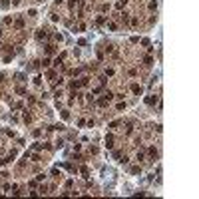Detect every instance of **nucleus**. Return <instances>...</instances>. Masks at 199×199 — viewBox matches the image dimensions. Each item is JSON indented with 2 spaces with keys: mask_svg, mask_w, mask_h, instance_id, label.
Masks as SVG:
<instances>
[{
  "mask_svg": "<svg viewBox=\"0 0 199 199\" xmlns=\"http://www.w3.org/2000/svg\"><path fill=\"white\" fill-rule=\"evenodd\" d=\"M106 147H107V149L114 147V135H106Z\"/></svg>",
  "mask_w": 199,
  "mask_h": 199,
  "instance_id": "f03ea898",
  "label": "nucleus"
},
{
  "mask_svg": "<svg viewBox=\"0 0 199 199\" xmlns=\"http://www.w3.org/2000/svg\"><path fill=\"white\" fill-rule=\"evenodd\" d=\"M48 38V32L46 30H38V34H36V40H46Z\"/></svg>",
  "mask_w": 199,
  "mask_h": 199,
  "instance_id": "7ed1b4c3",
  "label": "nucleus"
},
{
  "mask_svg": "<svg viewBox=\"0 0 199 199\" xmlns=\"http://www.w3.org/2000/svg\"><path fill=\"white\" fill-rule=\"evenodd\" d=\"M147 153H149V157H151V159H155V157H157V149H155V147H149V149H147Z\"/></svg>",
  "mask_w": 199,
  "mask_h": 199,
  "instance_id": "39448f33",
  "label": "nucleus"
},
{
  "mask_svg": "<svg viewBox=\"0 0 199 199\" xmlns=\"http://www.w3.org/2000/svg\"><path fill=\"white\" fill-rule=\"evenodd\" d=\"M106 76H114V68H107L106 70Z\"/></svg>",
  "mask_w": 199,
  "mask_h": 199,
  "instance_id": "f3484780",
  "label": "nucleus"
},
{
  "mask_svg": "<svg viewBox=\"0 0 199 199\" xmlns=\"http://www.w3.org/2000/svg\"><path fill=\"white\" fill-rule=\"evenodd\" d=\"M14 26H16V28H24V18H16Z\"/></svg>",
  "mask_w": 199,
  "mask_h": 199,
  "instance_id": "423d86ee",
  "label": "nucleus"
},
{
  "mask_svg": "<svg viewBox=\"0 0 199 199\" xmlns=\"http://www.w3.org/2000/svg\"><path fill=\"white\" fill-rule=\"evenodd\" d=\"M40 82H42V78H40V76L34 78V84H36V86H40Z\"/></svg>",
  "mask_w": 199,
  "mask_h": 199,
  "instance_id": "aec40b11",
  "label": "nucleus"
},
{
  "mask_svg": "<svg viewBox=\"0 0 199 199\" xmlns=\"http://www.w3.org/2000/svg\"><path fill=\"white\" fill-rule=\"evenodd\" d=\"M130 24H131V26H138V24H139V20H138V18H131V20H130Z\"/></svg>",
  "mask_w": 199,
  "mask_h": 199,
  "instance_id": "2eb2a0df",
  "label": "nucleus"
},
{
  "mask_svg": "<svg viewBox=\"0 0 199 199\" xmlns=\"http://www.w3.org/2000/svg\"><path fill=\"white\" fill-rule=\"evenodd\" d=\"M80 171L84 173V177H88V175H90V169H88V167H82V169H80Z\"/></svg>",
  "mask_w": 199,
  "mask_h": 199,
  "instance_id": "f8f14e48",
  "label": "nucleus"
},
{
  "mask_svg": "<svg viewBox=\"0 0 199 199\" xmlns=\"http://www.w3.org/2000/svg\"><path fill=\"white\" fill-rule=\"evenodd\" d=\"M112 98H114V94H112V92H106L104 96H102V98L98 100V106H102V107H104V106H107V102H110Z\"/></svg>",
  "mask_w": 199,
  "mask_h": 199,
  "instance_id": "f257e3e1",
  "label": "nucleus"
},
{
  "mask_svg": "<svg viewBox=\"0 0 199 199\" xmlns=\"http://www.w3.org/2000/svg\"><path fill=\"white\" fill-rule=\"evenodd\" d=\"M147 8H149V10H155V8H157V2H155V0H151V2L147 4Z\"/></svg>",
  "mask_w": 199,
  "mask_h": 199,
  "instance_id": "9d476101",
  "label": "nucleus"
},
{
  "mask_svg": "<svg viewBox=\"0 0 199 199\" xmlns=\"http://www.w3.org/2000/svg\"><path fill=\"white\" fill-rule=\"evenodd\" d=\"M117 125H120V120H115V122L110 123V128H117Z\"/></svg>",
  "mask_w": 199,
  "mask_h": 199,
  "instance_id": "6ab92c4d",
  "label": "nucleus"
},
{
  "mask_svg": "<svg viewBox=\"0 0 199 199\" xmlns=\"http://www.w3.org/2000/svg\"><path fill=\"white\" fill-rule=\"evenodd\" d=\"M16 94H20V96H24V94H26V90H24L22 86H18V88H16Z\"/></svg>",
  "mask_w": 199,
  "mask_h": 199,
  "instance_id": "9b49d317",
  "label": "nucleus"
},
{
  "mask_svg": "<svg viewBox=\"0 0 199 199\" xmlns=\"http://www.w3.org/2000/svg\"><path fill=\"white\" fill-rule=\"evenodd\" d=\"M104 22H106V18H104V16H98V18H96V24H98V26H102Z\"/></svg>",
  "mask_w": 199,
  "mask_h": 199,
  "instance_id": "1a4fd4ad",
  "label": "nucleus"
},
{
  "mask_svg": "<svg viewBox=\"0 0 199 199\" xmlns=\"http://www.w3.org/2000/svg\"><path fill=\"white\" fill-rule=\"evenodd\" d=\"M38 2H44V0H38Z\"/></svg>",
  "mask_w": 199,
  "mask_h": 199,
  "instance_id": "412c9836",
  "label": "nucleus"
},
{
  "mask_svg": "<svg viewBox=\"0 0 199 199\" xmlns=\"http://www.w3.org/2000/svg\"><path fill=\"white\" fill-rule=\"evenodd\" d=\"M42 147H44V143H34V146H32V149H42Z\"/></svg>",
  "mask_w": 199,
  "mask_h": 199,
  "instance_id": "dca6fc26",
  "label": "nucleus"
},
{
  "mask_svg": "<svg viewBox=\"0 0 199 199\" xmlns=\"http://www.w3.org/2000/svg\"><path fill=\"white\" fill-rule=\"evenodd\" d=\"M143 62H146V64H153V58H151V56H146V58H143Z\"/></svg>",
  "mask_w": 199,
  "mask_h": 199,
  "instance_id": "ddd939ff",
  "label": "nucleus"
},
{
  "mask_svg": "<svg viewBox=\"0 0 199 199\" xmlns=\"http://www.w3.org/2000/svg\"><path fill=\"white\" fill-rule=\"evenodd\" d=\"M107 28H110V30H115L117 26H115V22H110V24H107Z\"/></svg>",
  "mask_w": 199,
  "mask_h": 199,
  "instance_id": "a211bd4d",
  "label": "nucleus"
},
{
  "mask_svg": "<svg viewBox=\"0 0 199 199\" xmlns=\"http://www.w3.org/2000/svg\"><path fill=\"white\" fill-rule=\"evenodd\" d=\"M16 80H20V82H22V80H26V76H24V74H20V72H18V74H16Z\"/></svg>",
  "mask_w": 199,
  "mask_h": 199,
  "instance_id": "4468645a",
  "label": "nucleus"
},
{
  "mask_svg": "<svg viewBox=\"0 0 199 199\" xmlns=\"http://www.w3.org/2000/svg\"><path fill=\"white\" fill-rule=\"evenodd\" d=\"M143 102H146L147 106H153V104H155V102H157V98H153V96H147V98L143 100Z\"/></svg>",
  "mask_w": 199,
  "mask_h": 199,
  "instance_id": "20e7f679",
  "label": "nucleus"
},
{
  "mask_svg": "<svg viewBox=\"0 0 199 199\" xmlns=\"http://www.w3.org/2000/svg\"><path fill=\"white\" fill-rule=\"evenodd\" d=\"M131 92H133V94H141V88H139V84H131Z\"/></svg>",
  "mask_w": 199,
  "mask_h": 199,
  "instance_id": "0eeeda50",
  "label": "nucleus"
},
{
  "mask_svg": "<svg viewBox=\"0 0 199 199\" xmlns=\"http://www.w3.org/2000/svg\"><path fill=\"white\" fill-rule=\"evenodd\" d=\"M54 50H56L54 44H48V46H46V54H54Z\"/></svg>",
  "mask_w": 199,
  "mask_h": 199,
  "instance_id": "6e6552de",
  "label": "nucleus"
}]
</instances>
